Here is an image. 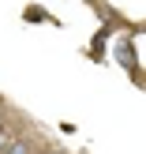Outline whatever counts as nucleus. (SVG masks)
Returning <instances> with one entry per match:
<instances>
[{"instance_id":"1","label":"nucleus","mask_w":146,"mask_h":154,"mask_svg":"<svg viewBox=\"0 0 146 154\" xmlns=\"http://www.w3.org/2000/svg\"><path fill=\"white\" fill-rule=\"evenodd\" d=\"M0 154H30V139H15V143H7Z\"/></svg>"}]
</instances>
